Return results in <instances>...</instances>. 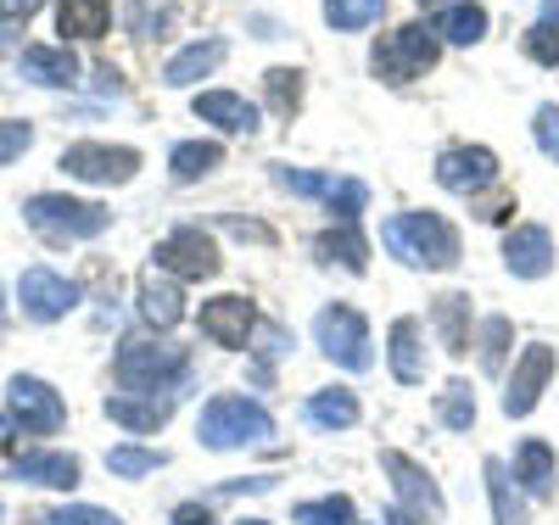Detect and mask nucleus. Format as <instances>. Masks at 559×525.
I'll use <instances>...</instances> for the list:
<instances>
[{
    "instance_id": "f257e3e1",
    "label": "nucleus",
    "mask_w": 559,
    "mask_h": 525,
    "mask_svg": "<svg viewBox=\"0 0 559 525\" xmlns=\"http://www.w3.org/2000/svg\"><path fill=\"white\" fill-rule=\"evenodd\" d=\"M381 241L403 258V263H426V269H453L459 263V235L448 229V218L437 213H397L386 229H381Z\"/></svg>"
},
{
    "instance_id": "f03ea898",
    "label": "nucleus",
    "mask_w": 559,
    "mask_h": 525,
    "mask_svg": "<svg viewBox=\"0 0 559 525\" xmlns=\"http://www.w3.org/2000/svg\"><path fill=\"white\" fill-rule=\"evenodd\" d=\"M197 431H202L207 448H247V442L274 437V419H269L263 403L224 392V397H213V403L202 408V425H197Z\"/></svg>"
},
{
    "instance_id": "7ed1b4c3",
    "label": "nucleus",
    "mask_w": 559,
    "mask_h": 525,
    "mask_svg": "<svg viewBox=\"0 0 559 525\" xmlns=\"http://www.w3.org/2000/svg\"><path fill=\"white\" fill-rule=\"evenodd\" d=\"M23 213H28V224H34L39 235H51V241H90V235H102V229L112 224L107 207L73 202V196H34Z\"/></svg>"
},
{
    "instance_id": "20e7f679",
    "label": "nucleus",
    "mask_w": 559,
    "mask_h": 525,
    "mask_svg": "<svg viewBox=\"0 0 559 525\" xmlns=\"http://www.w3.org/2000/svg\"><path fill=\"white\" fill-rule=\"evenodd\" d=\"M118 374L129 392H168L174 380H185V353L157 347V342H123L118 347Z\"/></svg>"
},
{
    "instance_id": "39448f33",
    "label": "nucleus",
    "mask_w": 559,
    "mask_h": 525,
    "mask_svg": "<svg viewBox=\"0 0 559 525\" xmlns=\"http://www.w3.org/2000/svg\"><path fill=\"white\" fill-rule=\"evenodd\" d=\"M313 336H319V347L331 353L342 369H369V363H376V353H369V324H364V313L347 308V302L324 308V313L313 319Z\"/></svg>"
},
{
    "instance_id": "423d86ee",
    "label": "nucleus",
    "mask_w": 559,
    "mask_h": 525,
    "mask_svg": "<svg viewBox=\"0 0 559 525\" xmlns=\"http://www.w3.org/2000/svg\"><path fill=\"white\" fill-rule=\"evenodd\" d=\"M431 62H437V34L419 28V23H408V28H397V34H386L376 45V73L386 84H408V79L426 73Z\"/></svg>"
},
{
    "instance_id": "0eeeda50",
    "label": "nucleus",
    "mask_w": 559,
    "mask_h": 525,
    "mask_svg": "<svg viewBox=\"0 0 559 525\" xmlns=\"http://www.w3.org/2000/svg\"><path fill=\"white\" fill-rule=\"evenodd\" d=\"M7 403H12V414H17V425H23V437H51V431H62V419H68L62 397L45 386V380H34V374H17V380H12Z\"/></svg>"
},
{
    "instance_id": "6e6552de",
    "label": "nucleus",
    "mask_w": 559,
    "mask_h": 525,
    "mask_svg": "<svg viewBox=\"0 0 559 525\" xmlns=\"http://www.w3.org/2000/svg\"><path fill=\"white\" fill-rule=\"evenodd\" d=\"M62 168H68L73 179H84V184H123V179H134L140 152H129V146H96V140H84V146H68V152H62Z\"/></svg>"
},
{
    "instance_id": "1a4fd4ad",
    "label": "nucleus",
    "mask_w": 559,
    "mask_h": 525,
    "mask_svg": "<svg viewBox=\"0 0 559 525\" xmlns=\"http://www.w3.org/2000/svg\"><path fill=\"white\" fill-rule=\"evenodd\" d=\"M157 269H168L179 279H213L218 274V247L207 241L202 229H174L168 241L157 247Z\"/></svg>"
},
{
    "instance_id": "9d476101",
    "label": "nucleus",
    "mask_w": 559,
    "mask_h": 525,
    "mask_svg": "<svg viewBox=\"0 0 559 525\" xmlns=\"http://www.w3.org/2000/svg\"><path fill=\"white\" fill-rule=\"evenodd\" d=\"M437 179L448 190H459V196H481V190L498 179V157L487 146H453L437 157Z\"/></svg>"
},
{
    "instance_id": "9b49d317",
    "label": "nucleus",
    "mask_w": 559,
    "mask_h": 525,
    "mask_svg": "<svg viewBox=\"0 0 559 525\" xmlns=\"http://www.w3.org/2000/svg\"><path fill=\"white\" fill-rule=\"evenodd\" d=\"M17 297H23V313H28V319L51 324V319H62V313L79 302V285L62 279V274H51V269H28L23 285H17Z\"/></svg>"
},
{
    "instance_id": "f8f14e48",
    "label": "nucleus",
    "mask_w": 559,
    "mask_h": 525,
    "mask_svg": "<svg viewBox=\"0 0 559 525\" xmlns=\"http://www.w3.org/2000/svg\"><path fill=\"white\" fill-rule=\"evenodd\" d=\"M548 374H554V347H526L521 353V363H515V374H509V392H503V414H532L537 408V397H543V386H548Z\"/></svg>"
},
{
    "instance_id": "ddd939ff",
    "label": "nucleus",
    "mask_w": 559,
    "mask_h": 525,
    "mask_svg": "<svg viewBox=\"0 0 559 525\" xmlns=\"http://www.w3.org/2000/svg\"><path fill=\"white\" fill-rule=\"evenodd\" d=\"M252 324H258V313H252L247 297H213L202 308V336L218 342V347H247Z\"/></svg>"
},
{
    "instance_id": "4468645a",
    "label": "nucleus",
    "mask_w": 559,
    "mask_h": 525,
    "mask_svg": "<svg viewBox=\"0 0 559 525\" xmlns=\"http://www.w3.org/2000/svg\"><path fill=\"white\" fill-rule=\"evenodd\" d=\"M381 464H386V475L397 481V498L408 503V509H419V514H442V492H437V481L426 469H419L414 458H403V453H381Z\"/></svg>"
},
{
    "instance_id": "2eb2a0df",
    "label": "nucleus",
    "mask_w": 559,
    "mask_h": 525,
    "mask_svg": "<svg viewBox=\"0 0 559 525\" xmlns=\"http://www.w3.org/2000/svg\"><path fill=\"white\" fill-rule=\"evenodd\" d=\"M503 263H509V274H521V279L548 274V263H554V241H548V229H543V224H521V229L503 241Z\"/></svg>"
},
{
    "instance_id": "dca6fc26",
    "label": "nucleus",
    "mask_w": 559,
    "mask_h": 525,
    "mask_svg": "<svg viewBox=\"0 0 559 525\" xmlns=\"http://www.w3.org/2000/svg\"><path fill=\"white\" fill-rule=\"evenodd\" d=\"M168 408H174V397H157V392H112L107 397V419H118L123 431H157Z\"/></svg>"
},
{
    "instance_id": "f3484780",
    "label": "nucleus",
    "mask_w": 559,
    "mask_h": 525,
    "mask_svg": "<svg viewBox=\"0 0 559 525\" xmlns=\"http://www.w3.org/2000/svg\"><path fill=\"white\" fill-rule=\"evenodd\" d=\"M197 118H202V123H218L224 134H252V129H258V107L241 102V95H229V90L197 95Z\"/></svg>"
},
{
    "instance_id": "a211bd4d",
    "label": "nucleus",
    "mask_w": 559,
    "mask_h": 525,
    "mask_svg": "<svg viewBox=\"0 0 559 525\" xmlns=\"http://www.w3.org/2000/svg\"><path fill=\"white\" fill-rule=\"evenodd\" d=\"M12 469H17V481H34V487H62V492L79 487V458L68 453H23Z\"/></svg>"
},
{
    "instance_id": "6ab92c4d",
    "label": "nucleus",
    "mask_w": 559,
    "mask_h": 525,
    "mask_svg": "<svg viewBox=\"0 0 559 525\" xmlns=\"http://www.w3.org/2000/svg\"><path fill=\"white\" fill-rule=\"evenodd\" d=\"M23 79L28 84H73L79 62H73L68 45H28L23 51Z\"/></svg>"
},
{
    "instance_id": "aec40b11",
    "label": "nucleus",
    "mask_w": 559,
    "mask_h": 525,
    "mask_svg": "<svg viewBox=\"0 0 559 525\" xmlns=\"http://www.w3.org/2000/svg\"><path fill=\"white\" fill-rule=\"evenodd\" d=\"M140 313H146L157 330L179 324V319H185V297H179V285H174V279H163L157 269H152V274H140Z\"/></svg>"
},
{
    "instance_id": "412c9836",
    "label": "nucleus",
    "mask_w": 559,
    "mask_h": 525,
    "mask_svg": "<svg viewBox=\"0 0 559 525\" xmlns=\"http://www.w3.org/2000/svg\"><path fill=\"white\" fill-rule=\"evenodd\" d=\"M112 23V0H62L57 7V28L68 39H102Z\"/></svg>"
},
{
    "instance_id": "4be33fe9",
    "label": "nucleus",
    "mask_w": 559,
    "mask_h": 525,
    "mask_svg": "<svg viewBox=\"0 0 559 525\" xmlns=\"http://www.w3.org/2000/svg\"><path fill=\"white\" fill-rule=\"evenodd\" d=\"M224 62V39H207V45H191V51H179L168 68H163V84H174V90H185V84H197V79H207L213 68Z\"/></svg>"
},
{
    "instance_id": "5701e85b",
    "label": "nucleus",
    "mask_w": 559,
    "mask_h": 525,
    "mask_svg": "<svg viewBox=\"0 0 559 525\" xmlns=\"http://www.w3.org/2000/svg\"><path fill=\"white\" fill-rule=\"evenodd\" d=\"M392 374L403 386H419L426 380V358H419V324L414 319H397L392 324Z\"/></svg>"
},
{
    "instance_id": "b1692460",
    "label": "nucleus",
    "mask_w": 559,
    "mask_h": 525,
    "mask_svg": "<svg viewBox=\"0 0 559 525\" xmlns=\"http://www.w3.org/2000/svg\"><path fill=\"white\" fill-rule=\"evenodd\" d=\"M515 481L532 498H548L554 492V453H548V442H521L515 448Z\"/></svg>"
},
{
    "instance_id": "393cba45",
    "label": "nucleus",
    "mask_w": 559,
    "mask_h": 525,
    "mask_svg": "<svg viewBox=\"0 0 559 525\" xmlns=\"http://www.w3.org/2000/svg\"><path fill=\"white\" fill-rule=\"evenodd\" d=\"M437 330H442V347L453 358L471 353V297H437Z\"/></svg>"
},
{
    "instance_id": "a878e982",
    "label": "nucleus",
    "mask_w": 559,
    "mask_h": 525,
    "mask_svg": "<svg viewBox=\"0 0 559 525\" xmlns=\"http://www.w3.org/2000/svg\"><path fill=\"white\" fill-rule=\"evenodd\" d=\"M319 258H324V263H342V269H353V274H364L369 241L358 235V224H336L331 235H319Z\"/></svg>"
},
{
    "instance_id": "bb28decb",
    "label": "nucleus",
    "mask_w": 559,
    "mask_h": 525,
    "mask_svg": "<svg viewBox=\"0 0 559 525\" xmlns=\"http://www.w3.org/2000/svg\"><path fill=\"white\" fill-rule=\"evenodd\" d=\"M218 163H224V146H213V140H185V146H174V157H168V168H174L179 184L213 174Z\"/></svg>"
},
{
    "instance_id": "cd10ccee",
    "label": "nucleus",
    "mask_w": 559,
    "mask_h": 525,
    "mask_svg": "<svg viewBox=\"0 0 559 525\" xmlns=\"http://www.w3.org/2000/svg\"><path fill=\"white\" fill-rule=\"evenodd\" d=\"M431 34H442V39H453V45H476V39L487 34V12H481V7H442L437 23H431Z\"/></svg>"
},
{
    "instance_id": "c85d7f7f",
    "label": "nucleus",
    "mask_w": 559,
    "mask_h": 525,
    "mask_svg": "<svg viewBox=\"0 0 559 525\" xmlns=\"http://www.w3.org/2000/svg\"><path fill=\"white\" fill-rule=\"evenodd\" d=\"M526 57L543 68H559V0H548V12L526 28Z\"/></svg>"
},
{
    "instance_id": "c756f323",
    "label": "nucleus",
    "mask_w": 559,
    "mask_h": 525,
    "mask_svg": "<svg viewBox=\"0 0 559 525\" xmlns=\"http://www.w3.org/2000/svg\"><path fill=\"white\" fill-rule=\"evenodd\" d=\"M437 419L448 425V431H471V425H476V397H471V386H464V380H448V386H442Z\"/></svg>"
},
{
    "instance_id": "7c9ffc66",
    "label": "nucleus",
    "mask_w": 559,
    "mask_h": 525,
    "mask_svg": "<svg viewBox=\"0 0 559 525\" xmlns=\"http://www.w3.org/2000/svg\"><path fill=\"white\" fill-rule=\"evenodd\" d=\"M386 12V0H324V17H331V28L353 34V28H369Z\"/></svg>"
},
{
    "instance_id": "2f4dec72",
    "label": "nucleus",
    "mask_w": 559,
    "mask_h": 525,
    "mask_svg": "<svg viewBox=\"0 0 559 525\" xmlns=\"http://www.w3.org/2000/svg\"><path fill=\"white\" fill-rule=\"evenodd\" d=\"M308 419H313V425H336V431H342V425L358 419V403H353V392H319V397L308 403Z\"/></svg>"
},
{
    "instance_id": "473e14b6",
    "label": "nucleus",
    "mask_w": 559,
    "mask_h": 525,
    "mask_svg": "<svg viewBox=\"0 0 559 525\" xmlns=\"http://www.w3.org/2000/svg\"><path fill=\"white\" fill-rule=\"evenodd\" d=\"M269 102H274V112H297L302 107V73H292V68H274L269 73Z\"/></svg>"
},
{
    "instance_id": "72a5a7b5",
    "label": "nucleus",
    "mask_w": 559,
    "mask_h": 525,
    "mask_svg": "<svg viewBox=\"0 0 559 525\" xmlns=\"http://www.w3.org/2000/svg\"><path fill=\"white\" fill-rule=\"evenodd\" d=\"M297 525H353V503L347 498H319L297 509Z\"/></svg>"
},
{
    "instance_id": "f704fd0d",
    "label": "nucleus",
    "mask_w": 559,
    "mask_h": 525,
    "mask_svg": "<svg viewBox=\"0 0 559 525\" xmlns=\"http://www.w3.org/2000/svg\"><path fill=\"white\" fill-rule=\"evenodd\" d=\"M107 469H112V475H152V469H163V453H146V448H112V453H107Z\"/></svg>"
},
{
    "instance_id": "c9c22d12",
    "label": "nucleus",
    "mask_w": 559,
    "mask_h": 525,
    "mask_svg": "<svg viewBox=\"0 0 559 525\" xmlns=\"http://www.w3.org/2000/svg\"><path fill=\"white\" fill-rule=\"evenodd\" d=\"M503 353H509V319H487L481 324V363L503 369Z\"/></svg>"
},
{
    "instance_id": "e433bc0d",
    "label": "nucleus",
    "mask_w": 559,
    "mask_h": 525,
    "mask_svg": "<svg viewBox=\"0 0 559 525\" xmlns=\"http://www.w3.org/2000/svg\"><path fill=\"white\" fill-rule=\"evenodd\" d=\"M274 179L286 184V190H297V196H331V184H336V179H324V174H302V168H274Z\"/></svg>"
},
{
    "instance_id": "4c0bfd02",
    "label": "nucleus",
    "mask_w": 559,
    "mask_h": 525,
    "mask_svg": "<svg viewBox=\"0 0 559 525\" xmlns=\"http://www.w3.org/2000/svg\"><path fill=\"white\" fill-rule=\"evenodd\" d=\"M487 487H492V509H498V525H521L515 503H509V481H503V464L487 458Z\"/></svg>"
},
{
    "instance_id": "58836bf2",
    "label": "nucleus",
    "mask_w": 559,
    "mask_h": 525,
    "mask_svg": "<svg viewBox=\"0 0 559 525\" xmlns=\"http://www.w3.org/2000/svg\"><path fill=\"white\" fill-rule=\"evenodd\" d=\"M45 525H123V520H118V514H107V509L79 503V509H57V514H45Z\"/></svg>"
},
{
    "instance_id": "ea45409f",
    "label": "nucleus",
    "mask_w": 559,
    "mask_h": 525,
    "mask_svg": "<svg viewBox=\"0 0 559 525\" xmlns=\"http://www.w3.org/2000/svg\"><path fill=\"white\" fill-rule=\"evenodd\" d=\"M34 146V129L28 123H0V168H7L12 157H23Z\"/></svg>"
},
{
    "instance_id": "a19ab883",
    "label": "nucleus",
    "mask_w": 559,
    "mask_h": 525,
    "mask_svg": "<svg viewBox=\"0 0 559 525\" xmlns=\"http://www.w3.org/2000/svg\"><path fill=\"white\" fill-rule=\"evenodd\" d=\"M537 146L559 163V107H543L537 112Z\"/></svg>"
},
{
    "instance_id": "79ce46f5",
    "label": "nucleus",
    "mask_w": 559,
    "mask_h": 525,
    "mask_svg": "<svg viewBox=\"0 0 559 525\" xmlns=\"http://www.w3.org/2000/svg\"><path fill=\"white\" fill-rule=\"evenodd\" d=\"M515 213V196H492V202H476V218H487V224H498V218H509Z\"/></svg>"
},
{
    "instance_id": "37998d69",
    "label": "nucleus",
    "mask_w": 559,
    "mask_h": 525,
    "mask_svg": "<svg viewBox=\"0 0 559 525\" xmlns=\"http://www.w3.org/2000/svg\"><path fill=\"white\" fill-rule=\"evenodd\" d=\"M39 7H45V0H0V23H17V17H28Z\"/></svg>"
},
{
    "instance_id": "c03bdc74",
    "label": "nucleus",
    "mask_w": 559,
    "mask_h": 525,
    "mask_svg": "<svg viewBox=\"0 0 559 525\" xmlns=\"http://www.w3.org/2000/svg\"><path fill=\"white\" fill-rule=\"evenodd\" d=\"M174 525H213V514H207L202 503H179V509H174Z\"/></svg>"
},
{
    "instance_id": "a18cd8bd",
    "label": "nucleus",
    "mask_w": 559,
    "mask_h": 525,
    "mask_svg": "<svg viewBox=\"0 0 559 525\" xmlns=\"http://www.w3.org/2000/svg\"><path fill=\"white\" fill-rule=\"evenodd\" d=\"M386 525H419V520H414L408 509H392V514H386Z\"/></svg>"
},
{
    "instance_id": "49530a36",
    "label": "nucleus",
    "mask_w": 559,
    "mask_h": 525,
    "mask_svg": "<svg viewBox=\"0 0 559 525\" xmlns=\"http://www.w3.org/2000/svg\"><path fill=\"white\" fill-rule=\"evenodd\" d=\"M12 437H17V425H12V419H0V448H7Z\"/></svg>"
},
{
    "instance_id": "de8ad7c7",
    "label": "nucleus",
    "mask_w": 559,
    "mask_h": 525,
    "mask_svg": "<svg viewBox=\"0 0 559 525\" xmlns=\"http://www.w3.org/2000/svg\"><path fill=\"white\" fill-rule=\"evenodd\" d=\"M0 51H7V23H0Z\"/></svg>"
},
{
    "instance_id": "09e8293b",
    "label": "nucleus",
    "mask_w": 559,
    "mask_h": 525,
    "mask_svg": "<svg viewBox=\"0 0 559 525\" xmlns=\"http://www.w3.org/2000/svg\"><path fill=\"white\" fill-rule=\"evenodd\" d=\"M0 324H7V297H0Z\"/></svg>"
},
{
    "instance_id": "8fccbe9b",
    "label": "nucleus",
    "mask_w": 559,
    "mask_h": 525,
    "mask_svg": "<svg viewBox=\"0 0 559 525\" xmlns=\"http://www.w3.org/2000/svg\"><path fill=\"white\" fill-rule=\"evenodd\" d=\"M241 525H269V520H241Z\"/></svg>"
},
{
    "instance_id": "3c124183",
    "label": "nucleus",
    "mask_w": 559,
    "mask_h": 525,
    "mask_svg": "<svg viewBox=\"0 0 559 525\" xmlns=\"http://www.w3.org/2000/svg\"><path fill=\"white\" fill-rule=\"evenodd\" d=\"M419 7H437V0H419Z\"/></svg>"
}]
</instances>
